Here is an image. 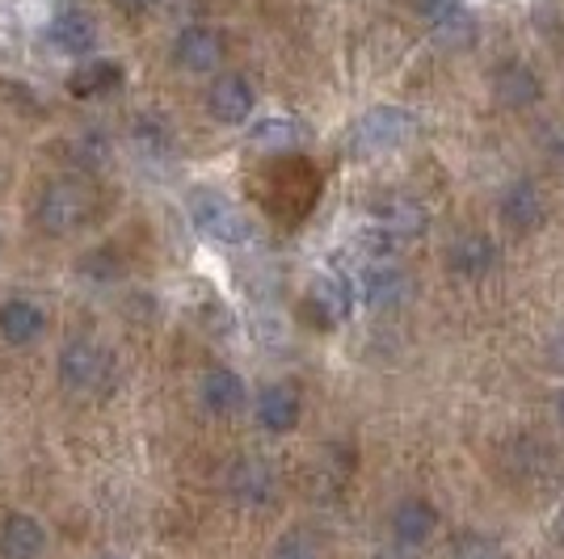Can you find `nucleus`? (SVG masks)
Masks as SVG:
<instances>
[{
  "label": "nucleus",
  "mask_w": 564,
  "mask_h": 559,
  "mask_svg": "<svg viewBox=\"0 0 564 559\" xmlns=\"http://www.w3.org/2000/svg\"><path fill=\"white\" fill-rule=\"evenodd\" d=\"M186 210H189L194 232L215 240V244H249V240H253V223H249V215L236 207L224 189L194 186L186 194Z\"/></svg>",
  "instance_id": "f257e3e1"
},
{
  "label": "nucleus",
  "mask_w": 564,
  "mask_h": 559,
  "mask_svg": "<svg viewBox=\"0 0 564 559\" xmlns=\"http://www.w3.org/2000/svg\"><path fill=\"white\" fill-rule=\"evenodd\" d=\"M97 215V194L94 186H85L80 177H55L51 186H43L34 219L47 235H68L80 232Z\"/></svg>",
  "instance_id": "f03ea898"
},
{
  "label": "nucleus",
  "mask_w": 564,
  "mask_h": 559,
  "mask_svg": "<svg viewBox=\"0 0 564 559\" xmlns=\"http://www.w3.org/2000/svg\"><path fill=\"white\" fill-rule=\"evenodd\" d=\"M417 135V118L400 106H376L354 122L350 131V147L358 156H388Z\"/></svg>",
  "instance_id": "7ed1b4c3"
},
{
  "label": "nucleus",
  "mask_w": 564,
  "mask_h": 559,
  "mask_svg": "<svg viewBox=\"0 0 564 559\" xmlns=\"http://www.w3.org/2000/svg\"><path fill=\"white\" fill-rule=\"evenodd\" d=\"M110 353L94 346V341H72L59 353V379L68 392H101L110 379Z\"/></svg>",
  "instance_id": "20e7f679"
},
{
  "label": "nucleus",
  "mask_w": 564,
  "mask_h": 559,
  "mask_svg": "<svg viewBox=\"0 0 564 559\" xmlns=\"http://www.w3.org/2000/svg\"><path fill=\"white\" fill-rule=\"evenodd\" d=\"M253 106H258V94H253V85H249L240 72H224V76H215L212 89H207V110H212V118L215 122H224V127H240V122H249Z\"/></svg>",
  "instance_id": "39448f33"
},
{
  "label": "nucleus",
  "mask_w": 564,
  "mask_h": 559,
  "mask_svg": "<svg viewBox=\"0 0 564 559\" xmlns=\"http://www.w3.org/2000/svg\"><path fill=\"white\" fill-rule=\"evenodd\" d=\"M173 59L186 72H215L224 64V34L212 25H186L173 39Z\"/></svg>",
  "instance_id": "423d86ee"
},
{
  "label": "nucleus",
  "mask_w": 564,
  "mask_h": 559,
  "mask_svg": "<svg viewBox=\"0 0 564 559\" xmlns=\"http://www.w3.org/2000/svg\"><path fill=\"white\" fill-rule=\"evenodd\" d=\"M47 39H51V47L59 51V55H68V59L94 55V47H97L94 13H85V9H64V13H55L47 25Z\"/></svg>",
  "instance_id": "0eeeda50"
},
{
  "label": "nucleus",
  "mask_w": 564,
  "mask_h": 559,
  "mask_svg": "<svg viewBox=\"0 0 564 559\" xmlns=\"http://www.w3.org/2000/svg\"><path fill=\"white\" fill-rule=\"evenodd\" d=\"M43 332H47V311L39 304H30L22 295L0 304V341H4V346L25 350V346H34Z\"/></svg>",
  "instance_id": "6e6552de"
},
{
  "label": "nucleus",
  "mask_w": 564,
  "mask_h": 559,
  "mask_svg": "<svg viewBox=\"0 0 564 559\" xmlns=\"http://www.w3.org/2000/svg\"><path fill=\"white\" fill-rule=\"evenodd\" d=\"M304 417V396L295 383H270L258 396V420L270 434H291Z\"/></svg>",
  "instance_id": "1a4fd4ad"
},
{
  "label": "nucleus",
  "mask_w": 564,
  "mask_h": 559,
  "mask_svg": "<svg viewBox=\"0 0 564 559\" xmlns=\"http://www.w3.org/2000/svg\"><path fill=\"white\" fill-rule=\"evenodd\" d=\"M47 551V526L34 513H9L0 522V559H39Z\"/></svg>",
  "instance_id": "9d476101"
},
{
  "label": "nucleus",
  "mask_w": 564,
  "mask_h": 559,
  "mask_svg": "<svg viewBox=\"0 0 564 559\" xmlns=\"http://www.w3.org/2000/svg\"><path fill=\"white\" fill-rule=\"evenodd\" d=\"M494 261H497V244L485 232L455 235L447 249V265L459 274V278H480V274H489Z\"/></svg>",
  "instance_id": "9b49d317"
},
{
  "label": "nucleus",
  "mask_w": 564,
  "mask_h": 559,
  "mask_svg": "<svg viewBox=\"0 0 564 559\" xmlns=\"http://www.w3.org/2000/svg\"><path fill=\"white\" fill-rule=\"evenodd\" d=\"M198 399H203L207 413L228 417L236 408H245V379L228 371V366H212V371L203 374V383H198Z\"/></svg>",
  "instance_id": "f8f14e48"
},
{
  "label": "nucleus",
  "mask_w": 564,
  "mask_h": 559,
  "mask_svg": "<svg viewBox=\"0 0 564 559\" xmlns=\"http://www.w3.org/2000/svg\"><path fill=\"white\" fill-rule=\"evenodd\" d=\"M543 207L540 189L531 186V182H514V186L501 194V223L510 228V232H535L543 223Z\"/></svg>",
  "instance_id": "ddd939ff"
},
{
  "label": "nucleus",
  "mask_w": 564,
  "mask_h": 559,
  "mask_svg": "<svg viewBox=\"0 0 564 559\" xmlns=\"http://www.w3.org/2000/svg\"><path fill=\"white\" fill-rule=\"evenodd\" d=\"M494 94L501 97V106H510V110H527V106H535V101L543 97V85H540V76L527 68V64L510 59V64H501V68L494 72Z\"/></svg>",
  "instance_id": "4468645a"
},
{
  "label": "nucleus",
  "mask_w": 564,
  "mask_h": 559,
  "mask_svg": "<svg viewBox=\"0 0 564 559\" xmlns=\"http://www.w3.org/2000/svg\"><path fill=\"white\" fill-rule=\"evenodd\" d=\"M118 85H122V64L118 59H85L68 72V94L80 97V101L115 94Z\"/></svg>",
  "instance_id": "2eb2a0df"
},
{
  "label": "nucleus",
  "mask_w": 564,
  "mask_h": 559,
  "mask_svg": "<svg viewBox=\"0 0 564 559\" xmlns=\"http://www.w3.org/2000/svg\"><path fill=\"white\" fill-rule=\"evenodd\" d=\"M307 299H312V311H316L325 325H341L354 307L350 282L341 278V274H321V278H312Z\"/></svg>",
  "instance_id": "dca6fc26"
},
{
  "label": "nucleus",
  "mask_w": 564,
  "mask_h": 559,
  "mask_svg": "<svg viewBox=\"0 0 564 559\" xmlns=\"http://www.w3.org/2000/svg\"><path fill=\"white\" fill-rule=\"evenodd\" d=\"M438 530V513L430 501H400L392 513V535L400 547H422L430 542V535Z\"/></svg>",
  "instance_id": "f3484780"
},
{
  "label": "nucleus",
  "mask_w": 564,
  "mask_h": 559,
  "mask_svg": "<svg viewBox=\"0 0 564 559\" xmlns=\"http://www.w3.org/2000/svg\"><path fill=\"white\" fill-rule=\"evenodd\" d=\"M362 295H367L371 307H397L409 295V278L392 261H371L367 274H362Z\"/></svg>",
  "instance_id": "a211bd4d"
},
{
  "label": "nucleus",
  "mask_w": 564,
  "mask_h": 559,
  "mask_svg": "<svg viewBox=\"0 0 564 559\" xmlns=\"http://www.w3.org/2000/svg\"><path fill=\"white\" fill-rule=\"evenodd\" d=\"M232 492L236 501H245V505H265L274 496V471L261 459H240L232 467Z\"/></svg>",
  "instance_id": "6ab92c4d"
},
{
  "label": "nucleus",
  "mask_w": 564,
  "mask_h": 559,
  "mask_svg": "<svg viewBox=\"0 0 564 559\" xmlns=\"http://www.w3.org/2000/svg\"><path fill=\"white\" fill-rule=\"evenodd\" d=\"M379 228L392 235V240H413V235L425 232V210L413 202V198H392L379 207Z\"/></svg>",
  "instance_id": "aec40b11"
},
{
  "label": "nucleus",
  "mask_w": 564,
  "mask_h": 559,
  "mask_svg": "<svg viewBox=\"0 0 564 559\" xmlns=\"http://www.w3.org/2000/svg\"><path fill=\"white\" fill-rule=\"evenodd\" d=\"M417 13L434 25L443 39H468L471 18L464 9V0H417Z\"/></svg>",
  "instance_id": "412c9836"
},
{
  "label": "nucleus",
  "mask_w": 564,
  "mask_h": 559,
  "mask_svg": "<svg viewBox=\"0 0 564 559\" xmlns=\"http://www.w3.org/2000/svg\"><path fill=\"white\" fill-rule=\"evenodd\" d=\"M300 140H304V127L291 122V118H265V122L253 127V143L270 147V152H286V147H295Z\"/></svg>",
  "instance_id": "4be33fe9"
},
{
  "label": "nucleus",
  "mask_w": 564,
  "mask_h": 559,
  "mask_svg": "<svg viewBox=\"0 0 564 559\" xmlns=\"http://www.w3.org/2000/svg\"><path fill=\"white\" fill-rule=\"evenodd\" d=\"M270 559H321V556H316L312 538L300 535V530H291V535H282L279 542H274V551H270Z\"/></svg>",
  "instance_id": "5701e85b"
},
{
  "label": "nucleus",
  "mask_w": 564,
  "mask_h": 559,
  "mask_svg": "<svg viewBox=\"0 0 564 559\" xmlns=\"http://www.w3.org/2000/svg\"><path fill=\"white\" fill-rule=\"evenodd\" d=\"M455 559H497V547L494 542H485V538H459V547H455Z\"/></svg>",
  "instance_id": "b1692460"
},
{
  "label": "nucleus",
  "mask_w": 564,
  "mask_h": 559,
  "mask_svg": "<svg viewBox=\"0 0 564 559\" xmlns=\"http://www.w3.org/2000/svg\"><path fill=\"white\" fill-rule=\"evenodd\" d=\"M152 4H161V0H115V9H122V13H148Z\"/></svg>",
  "instance_id": "393cba45"
},
{
  "label": "nucleus",
  "mask_w": 564,
  "mask_h": 559,
  "mask_svg": "<svg viewBox=\"0 0 564 559\" xmlns=\"http://www.w3.org/2000/svg\"><path fill=\"white\" fill-rule=\"evenodd\" d=\"M556 417H561V429H564V392H561V399H556Z\"/></svg>",
  "instance_id": "a878e982"
},
{
  "label": "nucleus",
  "mask_w": 564,
  "mask_h": 559,
  "mask_svg": "<svg viewBox=\"0 0 564 559\" xmlns=\"http://www.w3.org/2000/svg\"><path fill=\"white\" fill-rule=\"evenodd\" d=\"M376 559H404V556H392V551H383V556H376Z\"/></svg>",
  "instance_id": "bb28decb"
}]
</instances>
